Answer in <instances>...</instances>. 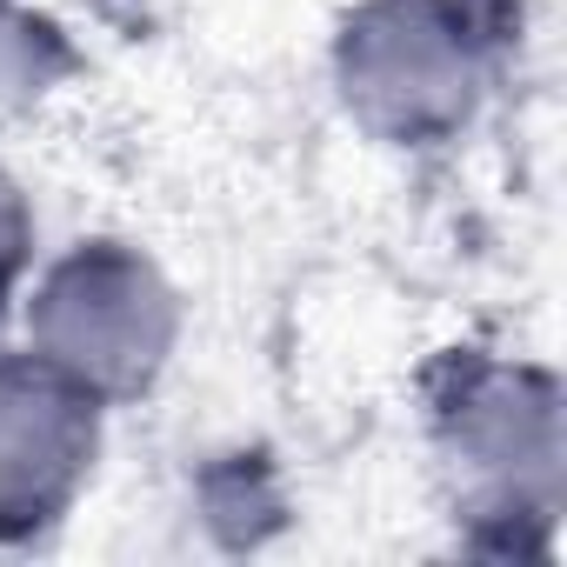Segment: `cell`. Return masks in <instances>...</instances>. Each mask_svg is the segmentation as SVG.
<instances>
[{"label": "cell", "instance_id": "obj_1", "mask_svg": "<svg viewBox=\"0 0 567 567\" xmlns=\"http://www.w3.org/2000/svg\"><path fill=\"white\" fill-rule=\"evenodd\" d=\"M41 334L54 348V361L81 381H134L147 374L161 334H167V308L161 288L147 280V267L121 260V254H81L74 267L54 274V288L41 301Z\"/></svg>", "mask_w": 567, "mask_h": 567}, {"label": "cell", "instance_id": "obj_2", "mask_svg": "<svg viewBox=\"0 0 567 567\" xmlns=\"http://www.w3.org/2000/svg\"><path fill=\"white\" fill-rule=\"evenodd\" d=\"M348 81L374 114H388L394 127H414L467 101V48L427 0H394V8L361 21L348 48Z\"/></svg>", "mask_w": 567, "mask_h": 567}, {"label": "cell", "instance_id": "obj_3", "mask_svg": "<svg viewBox=\"0 0 567 567\" xmlns=\"http://www.w3.org/2000/svg\"><path fill=\"white\" fill-rule=\"evenodd\" d=\"M87 447L81 401L48 381H0V501L34 507L48 487L74 474Z\"/></svg>", "mask_w": 567, "mask_h": 567}, {"label": "cell", "instance_id": "obj_4", "mask_svg": "<svg viewBox=\"0 0 567 567\" xmlns=\"http://www.w3.org/2000/svg\"><path fill=\"white\" fill-rule=\"evenodd\" d=\"M14 260H21V200L0 181V267H14Z\"/></svg>", "mask_w": 567, "mask_h": 567}]
</instances>
